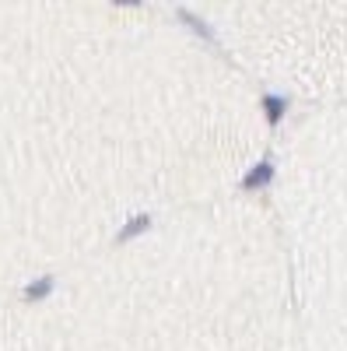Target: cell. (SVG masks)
Masks as SVG:
<instances>
[{
  "label": "cell",
  "mask_w": 347,
  "mask_h": 351,
  "mask_svg": "<svg viewBox=\"0 0 347 351\" xmlns=\"http://www.w3.org/2000/svg\"><path fill=\"white\" fill-rule=\"evenodd\" d=\"M176 18L190 28V32L196 36V39H204V43H211V46H218V32H214V28L204 21V18H196L190 8H176Z\"/></svg>",
  "instance_id": "3957f363"
},
{
  "label": "cell",
  "mask_w": 347,
  "mask_h": 351,
  "mask_svg": "<svg viewBox=\"0 0 347 351\" xmlns=\"http://www.w3.org/2000/svg\"><path fill=\"white\" fill-rule=\"evenodd\" d=\"M53 291H56V278L53 274H42V278H32V281L21 288V299L36 306V302H46Z\"/></svg>",
  "instance_id": "277c9868"
},
{
  "label": "cell",
  "mask_w": 347,
  "mask_h": 351,
  "mask_svg": "<svg viewBox=\"0 0 347 351\" xmlns=\"http://www.w3.org/2000/svg\"><path fill=\"white\" fill-rule=\"evenodd\" d=\"M151 225H155V218H151L148 211L130 215V218L120 225V232H116V246H127V243H133V239H140V236H148Z\"/></svg>",
  "instance_id": "7a4b0ae2"
},
{
  "label": "cell",
  "mask_w": 347,
  "mask_h": 351,
  "mask_svg": "<svg viewBox=\"0 0 347 351\" xmlns=\"http://www.w3.org/2000/svg\"><path fill=\"white\" fill-rule=\"evenodd\" d=\"M259 106H264L267 123H270V127H281L284 112H287V99H284V95H277V92H267L264 99H259Z\"/></svg>",
  "instance_id": "5b68a950"
},
{
  "label": "cell",
  "mask_w": 347,
  "mask_h": 351,
  "mask_svg": "<svg viewBox=\"0 0 347 351\" xmlns=\"http://www.w3.org/2000/svg\"><path fill=\"white\" fill-rule=\"evenodd\" d=\"M274 176H277V165H274V158L267 155V158H259L256 165H249L246 169V176L239 180V186L246 190V193H256V190H267L270 183H274Z\"/></svg>",
  "instance_id": "6da1fadb"
}]
</instances>
